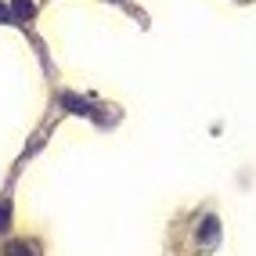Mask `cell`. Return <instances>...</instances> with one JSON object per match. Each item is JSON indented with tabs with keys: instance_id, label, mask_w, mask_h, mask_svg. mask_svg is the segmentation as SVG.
Returning <instances> with one entry per match:
<instances>
[{
	"instance_id": "cell-3",
	"label": "cell",
	"mask_w": 256,
	"mask_h": 256,
	"mask_svg": "<svg viewBox=\"0 0 256 256\" xmlns=\"http://www.w3.org/2000/svg\"><path fill=\"white\" fill-rule=\"evenodd\" d=\"M11 11H14V18H29V14L36 11V8H32V0H14Z\"/></svg>"
},
{
	"instance_id": "cell-2",
	"label": "cell",
	"mask_w": 256,
	"mask_h": 256,
	"mask_svg": "<svg viewBox=\"0 0 256 256\" xmlns=\"http://www.w3.org/2000/svg\"><path fill=\"white\" fill-rule=\"evenodd\" d=\"M4 256H36L29 242H8L4 246Z\"/></svg>"
},
{
	"instance_id": "cell-1",
	"label": "cell",
	"mask_w": 256,
	"mask_h": 256,
	"mask_svg": "<svg viewBox=\"0 0 256 256\" xmlns=\"http://www.w3.org/2000/svg\"><path fill=\"white\" fill-rule=\"evenodd\" d=\"M216 234H220V224H216V216H206V220H202V228H198V242L213 246V242H216Z\"/></svg>"
},
{
	"instance_id": "cell-4",
	"label": "cell",
	"mask_w": 256,
	"mask_h": 256,
	"mask_svg": "<svg viewBox=\"0 0 256 256\" xmlns=\"http://www.w3.org/2000/svg\"><path fill=\"white\" fill-rule=\"evenodd\" d=\"M8 216H11V202H8V198H0V231L8 228Z\"/></svg>"
}]
</instances>
